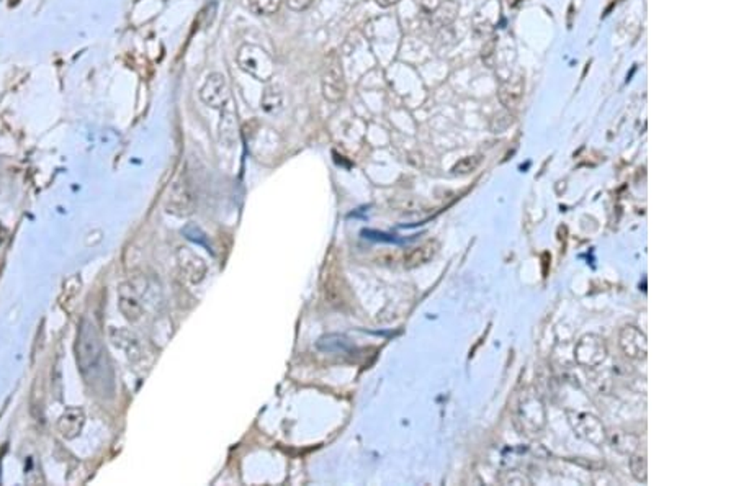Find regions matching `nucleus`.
Listing matches in <instances>:
<instances>
[{"label":"nucleus","instance_id":"f257e3e1","mask_svg":"<svg viewBox=\"0 0 736 486\" xmlns=\"http://www.w3.org/2000/svg\"><path fill=\"white\" fill-rule=\"evenodd\" d=\"M75 362L85 384L105 393L113 385V373L105 345L97 326L89 318H82L74 344Z\"/></svg>","mask_w":736,"mask_h":486},{"label":"nucleus","instance_id":"9d476101","mask_svg":"<svg viewBox=\"0 0 736 486\" xmlns=\"http://www.w3.org/2000/svg\"><path fill=\"white\" fill-rule=\"evenodd\" d=\"M581 344L584 345V348L577 345L576 357L581 363H584V366H598L599 362H602V360L606 359V345H604V342L598 339V337H584V339L581 341Z\"/></svg>","mask_w":736,"mask_h":486},{"label":"nucleus","instance_id":"ddd939ff","mask_svg":"<svg viewBox=\"0 0 736 486\" xmlns=\"http://www.w3.org/2000/svg\"><path fill=\"white\" fill-rule=\"evenodd\" d=\"M523 96V80L522 78H516L509 82H505L499 90V98L505 107H517Z\"/></svg>","mask_w":736,"mask_h":486},{"label":"nucleus","instance_id":"a211bd4d","mask_svg":"<svg viewBox=\"0 0 736 486\" xmlns=\"http://www.w3.org/2000/svg\"><path fill=\"white\" fill-rule=\"evenodd\" d=\"M79 291H80V278L79 277H71L69 280L64 283V294H67L66 300L74 298V296L78 295Z\"/></svg>","mask_w":736,"mask_h":486},{"label":"nucleus","instance_id":"aec40b11","mask_svg":"<svg viewBox=\"0 0 736 486\" xmlns=\"http://www.w3.org/2000/svg\"><path fill=\"white\" fill-rule=\"evenodd\" d=\"M418 6L424 8L426 12H433L437 7H439L440 0H416Z\"/></svg>","mask_w":736,"mask_h":486},{"label":"nucleus","instance_id":"39448f33","mask_svg":"<svg viewBox=\"0 0 736 486\" xmlns=\"http://www.w3.org/2000/svg\"><path fill=\"white\" fill-rule=\"evenodd\" d=\"M165 210L175 216H188L193 213V195L183 179L175 180L170 187L165 198Z\"/></svg>","mask_w":736,"mask_h":486},{"label":"nucleus","instance_id":"6e6552de","mask_svg":"<svg viewBox=\"0 0 736 486\" xmlns=\"http://www.w3.org/2000/svg\"><path fill=\"white\" fill-rule=\"evenodd\" d=\"M85 424V413L82 408H67L57 420V432L66 440H74L80 435Z\"/></svg>","mask_w":736,"mask_h":486},{"label":"nucleus","instance_id":"f03ea898","mask_svg":"<svg viewBox=\"0 0 736 486\" xmlns=\"http://www.w3.org/2000/svg\"><path fill=\"white\" fill-rule=\"evenodd\" d=\"M237 64L241 69L259 82H269L275 74V62L264 48L255 44H244L237 51Z\"/></svg>","mask_w":736,"mask_h":486},{"label":"nucleus","instance_id":"6ab92c4d","mask_svg":"<svg viewBox=\"0 0 736 486\" xmlns=\"http://www.w3.org/2000/svg\"><path fill=\"white\" fill-rule=\"evenodd\" d=\"M287 3L291 10L303 12L311 6V3H313V0H287Z\"/></svg>","mask_w":736,"mask_h":486},{"label":"nucleus","instance_id":"423d86ee","mask_svg":"<svg viewBox=\"0 0 736 486\" xmlns=\"http://www.w3.org/2000/svg\"><path fill=\"white\" fill-rule=\"evenodd\" d=\"M177 262L180 272L192 283H200L206 276V264L190 247H179Z\"/></svg>","mask_w":736,"mask_h":486},{"label":"nucleus","instance_id":"20e7f679","mask_svg":"<svg viewBox=\"0 0 736 486\" xmlns=\"http://www.w3.org/2000/svg\"><path fill=\"white\" fill-rule=\"evenodd\" d=\"M200 97L205 105L211 108H224L231 98L228 80L219 72H213L206 78L205 84L200 90Z\"/></svg>","mask_w":736,"mask_h":486},{"label":"nucleus","instance_id":"2eb2a0df","mask_svg":"<svg viewBox=\"0 0 736 486\" xmlns=\"http://www.w3.org/2000/svg\"><path fill=\"white\" fill-rule=\"evenodd\" d=\"M247 6H249L251 12L255 15L269 17L273 15L275 12H278L280 6H282V0H247Z\"/></svg>","mask_w":736,"mask_h":486},{"label":"nucleus","instance_id":"f8f14e48","mask_svg":"<svg viewBox=\"0 0 736 486\" xmlns=\"http://www.w3.org/2000/svg\"><path fill=\"white\" fill-rule=\"evenodd\" d=\"M437 249H439V244L436 241L424 242V244L414 247L406 254L404 265L408 269H416L419 265L427 264L437 254Z\"/></svg>","mask_w":736,"mask_h":486},{"label":"nucleus","instance_id":"dca6fc26","mask_svg":"<svg viewBox=\"0 0 736 486\" xmlns=\"http://www.w3.org/2000/svg\"><path fill=\"white\" fill-rule=\"evenodd\" d=\"M481 164V156H467L458 161L454 168V174H469Z\"/></svg>","mask_w":736,"mask_h":486},{"label":"nucleus","instance_id":"1a4fd4ad","mask_svg":"<svg viewBox=\"0 0 736 486\" xmlns=\"http://www.w3.org/2000/svg\"><path fill=\"white\" fill-rule=\"evenodd\" d=\"M620 348L627 357L645 359L647 357V337L640 330L629 326L620 334Z\"/></svg>","mask_w":736,"mask_h":486},{"label":"nucleus","instance_id":"f3484780","mask_svg":"<svg viewBox=\"0 0 736 486\" xmlns=\"http://www.w3.org/2000/svg\"><path fill=\"white\" fill-rule=\"evenodd\" d=\"M630 467L636 480L647 481V462H645V457L635 456L630 460Z\"/></svg>","mask_w":736,"mask_h":486},{"label":"nucleus","instance_id":"9b49d317","mask_svg":"<svg viewBox=\"0 0 736 486\" xmlns=\"http://www.w3.org/2000/svg\"><path fill=\"white\" fill-rule=\"evenodd\" d=\"M110 339L116 348L125 350V354L128 355L129 360L136 362L143 357V349L139 344L138 337L129 332L128 330H121V327H111L110 330Z\"/></svg>","mask_w":736,"mask_h":486},{"label":"nucleus","instance_id":"0eeeda50","mask_svg":"<svg viewBox=\"0 0 736 486\" xmlns=\"http://www.w3.org/2000/svg\"><path fill=\"white\" fill-rule=\"evenodd\" d=\"M118 308L123 318L129 323H136L143 318V305L139 301L134 287L131 283H121L118 288Z\"/></svg>","mask_w":736,"mask_h":486},{"label":"nucleus","instance_id":"412c9836","mask_svg":"<svg viewBox=\"0 0 736 486\" xmlns=\"http://www.w3.org/2000/svg\"><path fill=\"white\" fill-rule=\"evenodd\" d=\"M398 2H400V0H377L378 6L383 7V8H388V7L395 6V3H398Z\"/></svg>","mask_w":736,"mask_h":486},{"label":"nucleus","instance_id":"4468645a","mask_svg":"<svg viewBox=\"0 0 736 486\" xmlns=\"http://www.w3.org/2000/svg\"><path fill=\"white\" fill-rule=\"evenodd\" d=\"M260 103L262 108H264L267 114H278L283 107V92L277 85H269V87L264 90Z\"/></svg>","mask_w":736,"mask_h":486},{"label":"nucleus","instance_id":"7ed1b4c3","mask_svg":"<svg viewBox=\"0 0 736 486\" xmlns=\"http://www.w3.org/2000/svg\"><path fill=\"white\" fill-rule=\"evenodd\" d=\"M321 89H323V96L327 102L337 103L341 102L345 96V79H344V71H342L341 61L337 57H332L329 61L326 69H324L323 80H321Z\"/></svg>","mask_w":736,"mask_h":486}]
</instances>
